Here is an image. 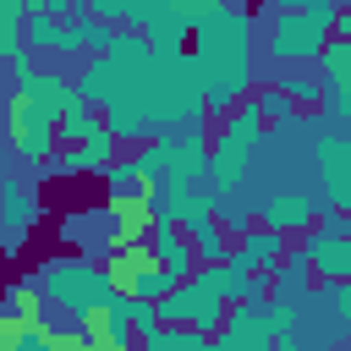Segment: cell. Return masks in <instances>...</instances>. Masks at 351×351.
<instances>
[{
  "label": "cell",
  "instance_id": "1",
  "mask_svg": "<svg viewBox=\"0 0 351 351\" xmlns=\"http://www.w3.org/2000/svg\"><path fill=\"white\" fill-rule=\"evenodd\" d=\"M197 71H203V93H208V115H230L247 88H252V16L241 5H219V16H208L192 38Z\"/></svg>",
  "mask_w": 351,
  "mask_h": 351
},
{
  "label": "cell",
  "instance_id": "2",
  "mask_svg": "<svg viewBox=\"0 0 351 351\" xmlns=\"http://www.w3.org/2000/svg\"><path fill=\"white\" fill-rule=\"evenodd\" d=\"M44 296H49V307H60L66 318L93 324V318L121 296V285H115V274H110L104 263H93V258H55V263L44 269Z\"/></svg>",
  "mask_w": 351,
  "mask_h": 351
},
{
  "label": "cell",
  "instance_id": "3",
  "mask_svg": "<svg viewBox=\"0 0 351 351\" xmlns=\"http://www.w3.org/2000/svg\"><path fill=\"white\" fill-rule=\"evenodd\" d=\"M329 38H335V27L318 22L313 11H274L263 49H269V60H280V66H313V60H324Z\"/></svg>",
  "mask_w": 351,
  "mask_h": 351
},
{
  "label": "cell",
  "instance_id": "4",
  "mask_svg": "<svg viewBox=\"0 0 351 351\" xmlns=\"http://www.w3.org/2000/svg\"><path fill=\"white\" fill-rule=\"evenodd\" d=\"M11 148L22 165H49L60 148V126L55 115H44L27 93H11Z\"/></svg>",
  "mask_w": 351,
  "mask_h": 351
},
{
  "label": "cell",
  "instance_id": "5",
  "mask_svg": "<svg viewBox=\"0 0 351 351\" xmlns=\"http://www.w3.org/2000/svg\"><path fill=\"white\" fill-rule=\"evenodd\" d=\"M252 154H258V132L219 126V137H214V159H208V186H214L219 197H236L241 176L252 170Z\"/></svg>",
  "mask_w": 351,
  "mask_h": 351
},
{
  "label": "cell",
  "instance_id": "6",
  "mask_svg": "<svg viewBox=\"0 0 351 351\" xmlns=\"http://www.w3.org/2000/svg\"><path fill=\"white\" fill-rule=\"evenodd\" d=\"M132 27H143L154 49H186V38H197V27L181 16V5H176V0H137Z\"/></svg>",
  "mask_w": 351,
  "mask_h": 351
},
{
  "label": "cell",
  "instance_id": "7",
  "mask_svg": "<svg viewBox=\"0 0 351 351\" xmlns=\"http://www.w3.org/2000/svg\"><path fill=\"white\" fill-rule=\"evenodd\" d=\"M318 214H324V192H274L258 208V219L274 225V230H285V236H307L318 225Z\"/></svg>",
  "mask_w": 351,
  "mask_h": 351
},
{
  "label": "cell",
  "instance_id": "8",
  "mask_svg": "<svg viewBox=\"0 0 351 351\" xmlns=\"http://www.w3.org/2000/svg\"><path fill=\"white\" fill-rule=\"evenodd\" d=\"M0 203H5V214H0V219H5V241H0V247H5V258H16L22 241H27V225L38 219V192H33L22 176H5V181H0Z\"/></svg>",
  "mask_w": 351,
  "mask_h": 351
},
{
  "label": "cell",
  "instance_id": "9",
  "mask_svg": "<svg viewBox=\"0 0 351 351\" xmlns=\"http://www.w3.org/2000/svg\"><path fill=\"white\" fill-rule=\"evenodd\" d=\"M296 252L313 263V274L318 280H335V285H346L351 280V236H329V230H307L302 241H296Z\"/></svg>",
  "mask_w": 351,
  "mask_h": 351
},
{
  "label": "cell",
  "instance_id": "10",
  "mask_svg": "<svg viewBox=\"0 0 351 351\" xmlns=\"http://www.w3.org/2000/svg\"><path fill=\"white\" fill-rule=\"evenodd\" d=\"M148 247H154V258L176 274V285L181 280H192L197 269H203V258H197V247H192V236L181 230V225H170V219H159L154 230H148Z\"/></svg>",
  "mask_w": 351,
  "mask_h": 351
},
{
  "label": "cell",
  "instance_id": "11",
  "mask_svg": "<svg viewBox=\"0 0 351 351\" xmlns=\"http://www.w3.org/2000/svg\"><path fill=\"white\" fill-rule=\"evenodd\" d=\"M16 93H27V99H33L44 115H55V121H60V115H66V110L82 99V93H77V82H66L55 66H38V71H27V77L16 82Z\"/></svg>",
  "mask_w": 351,
  "mask_h": 351
},
{
  "label": "cell",
  "instance_id": "12",
  "mask_svg": "<svg viewBox=\"0 0 351 351\" xmlns=\"http://www.w3.org/2000/svg\"><path fill=\"white\" fill-rule=\"evenodd\" d=\"M285 252H291V236L285 230H274V225H258V230H247L241 241H236V263H247L252 274H274L280 263H285Z\"/></svg>",
  "mask_w": 351,
  "mask_h": 351
},
{
  "label": "cell",
  "instance_id": "13",
  "mask_svg": "<svg viewBox=\"0 0 351 351\" xmlns=\"http://www.w3.org/2000/svg\"><path fill=\"white\" fill-rule=\"evenodd\" d=\"M121 82H126V71H121L110 55H88V60H82V77H77V93L104 110V104L121 93Z\"/></svg>",
  "mask_w": 351,
  "mask_h": 351
},
{
  "label": "cell",
  "instance_id": "14",
  "mask_svg": "<svg viewBox=\"0 0 351 351\" xmlns=\"http://www.w3.org/2000/svg\"><path fill=\"white\" fill-rule=\"evenodd\" d=\"M313 159H318V170H324V192H340V186L351 181V137L318 132V137H313Z\"/></svg>",
  "mask_w": 351,
  "mask_h": 351
},
{
  "label": "cell",
  "instance_id": "15",
  "mask_svg": "<svg viewBox=\"0 0 351 351\" xmlns=\"http://www.w3.org/2000/svg\"><path fill=\"white\" fill-rule=\"evenodd\" d=\"M104 192H110L115 208H143L154 186H148V176L137 170V159H115V165L104 170Z\"/></svg>",
  "mask_w": 351,
  "mask_h": 351
},
{
  "label": "cell",
  "instance_id": "16",
  "mask_svg": "<svg viewBox=\"0 0 351 351\" xmlns=\"http://www.w3.org/2000/svg\"><path fill=\"white\" fill-rule=\"evenodd\" d=\"M225 329L247 346V351H274V329H269V307H258V302H236L230 307V318H225Z\"/></svg>",
  "mask_w": 351,
  "mask_h": 351
},
{
  "label": "cell",
  "instance_id": "17",
  "mask_svg": "<svg viewBox=\"0 0 351 351\" xmlns=\"http://www.w3.org/2000/svg\"><path fill=\"white\" fill-rule=\"evenodd\" d=\"M93 329H99V346H104V351H132V329H137V324H132V291H121V296L93 318Z\"/></svg>",
  "mask_w": 351,
  "mask_h": 351
},
{
  "label": "cell",
  "instance_id": "18",
  "mask_svg": "<svg viewBox=\"0 0 351 351\" xmlns=\"http://www.w3.org/2000/svg\"><path fill=\"white\" fill-rule=\"evenodd\" d=\"M110 60H115L126 77H132V71H143V66L154 60V44H148V33H143V27H121V33H115V44H110Z\"/></svg>",
  "mask_w": 351,
  "mask_h": 351
},
{
  "label": "cell",
  "instance_id": "19",
  "mask_svg": "<svg viewBox=\"0 0 351 351\" xmlns=\"http://www.w3.org/2000/svg\"><path fill=\"white\" fill-rule=\"evenodd\" d=\"M55 126H60V143H88V137L104 126V110H99V104H88V99H77Z\"/></svg>",
  "mask_w": 351,
  "mask_h": 351
},
{
  "label": "cell",
  "instance_id": "20",
  "mask_svg": "<svg viewBox=\"0 0 351 351\" xmlns=\"http://www.w3.org/2000/svg\"><path fill=\"white\" fill-rule=\"evenodd\" d=\"M186 236H192V247H197L203 263H230V252H236L230 236L219 230V219H208V225H197V230H186Z\"/></svg>",
  "mask_w": 351,
  "mask_h": 351
},
{
  "label": "cell",
  "instance_id": "21",
  "mask_svg": "<svg viewBox=\"0 0 351 351\" xmlns=\"http://www.w3.org/2000/svg\"><path fill=\"white\" fill-rule=\"evenodd\" d=\"M77 27H82V49H88V55H110V44H115V33H121L115 22H104V16H93L88 5L77 11Z\"/></svg>",
  "mask_w": 351,
  "mask_h": 351
},
{
  "label": "cell",
  "instance_id": "22",
  "mask_svg": "<svg viewBox=\"0 0 351 351\" xmlns=\"http://www.w3.org/2000/svg\"><path fill=\"white\" fill-rule=\"evenodd\" d=\"M192 307H197V285L192 280H181V285H170L159 296V318L165 324H192Z\"/></svg>",
  "mask_w": 351,
  "mask_h": 351
},
{
  "label": "cell",
  "instance_id": "23",
  "mask_svg": "<svg viewBox=\"0 0 351 351\" xmlns=\"http://www.w3.org/2000/svg\"><path fill=\"white\" fill-rule=\"evenodd\" d=\"M258 110H263V121H269V126H285V121H291L302 104H296V99H291L280 82H263V93H258Z\"/></svg>",
  "mask_w": 351,
  "mask_h": 351
},
{
  "label": "cell",
  "instance_id": "24",
  "mask_svg": "<svg viewBox=\"0 0 351 351\" xmlns=\"http://www.w3.org/2000/svg\"><path fill=\"white\" fill-rule=\"evenodd\" d=\"M252 280H258V274H252L247 263H236V258H230V263H219V296H225L230 307L252 296Z\"/></svg>",
  "mask_w": 351,
  "mask_h": 351
},
{
  "label": "cell",
  "instance_id": "25",
  "mask_svg": "<svg viewBox=\"0 0 351 351\" xmlns=\"http://www.w3.org/2000/svg\"><path fill=\"white\" fill-rule=\"evenodd\" d=\"M5 351H55V335H49L44 324H11Z\"/></svg>",
  "mask_w": 351,
  "mask_h": 351
},
{
  "label": "cell",
  "instance_id": "26",
  "mask_svg": "<svg viewBox=\"0 0 351 351\" xmlns=\"http://www.w3.org/2000/svg\"><path fill=\"white\" fill-rule=\"evenodd\" d=\"M280 88H285V93H291L296 104H307V110H313V104H324V77L313 82V77H302V71H291V77H280Z\"/></svg>",
  "mask_w": 351,
  "mask_h": 351
},
{
  "label": "cell",
  "instance_id": "27",
  "mask_svg": "<svg viewBox=\"0 0 351 351\" xmlns=\"http://www.w3.org/2000/svg\"><path fill=\"white\" fill-rule=\"evenodd\" d=\"M132 324H137V335L148 340V335H159L165 329V318H159V302H143V296H132Z\"/></svg>",
  "mask_w": 351,
  "mask_h": 351
},
{
  "label": "cell",
  "instance_id": "28",
  "mask_svg": "<svg viewBox=\"0 0 351 351\" xmlns=\"http://www.w3.org/2000/svg\"><path fill=\"white\" fill-rule=\"evenodd\" d=\"M33 11H44V16H77L82 11V0H27Z\"/></svg>",
  "mask_w": 351,
  "mask_h": 351
},
{
  "label": "cell",
  "instance_id": "29",
  "mask_svg": "<svg viewBox=\"0 0 351 351\" xmlns=\"http://www.w3.org/2000/svg\"><path fill=\"white\" fill-rule=\"evenodd\" d=\"M335 324H340V329H351V280H346V285H335Z\"/></svg>",
  "mask_w": 351,
  "mask_h": 351
},
{
  "label": "cell",
  "instance_id": "30",
  "mask_svg": "<svg viewBox=\"0 0 351 351\" xmlns=\"http://www.w3.org/2000/svg\"><path fill=\"white\" fill-rule=\"evenodd\" d=\"M335 38H351V0H340V16H335Z\"/></svg>",
  "mask_w": 351,
  "mask_h": 351
},
{
  "label": "cell",
  "instance_id": "31",
  "mask_svg": "<svg viewBox=\"0 0 351 351\" xmlns=\"http://www.w3.org/2000/svg\"><path fill=\"white\" fill-rule=\"evenodd\" d=\"M214 351H247V346H241L230 329H219V335H214Z\"/></svg>",
  "mask_w": 351,
  "mask_h": 351
},
{
  "label": "cell",
  "instance_id": "32",
  "mask_svg": "<svg viewBox=\"0 0 351 351\" xmlns=\"http://www.w3.org/2000/svg\"><path fill=\"white\" fill-rule=\"evenodd\" d=\"M137 351H170V346H165V340H159V335H148V340H143V346H137Z\"/></svg>",
  "mask_w": 351,
  "mask_h": 351
}]
</instances>
